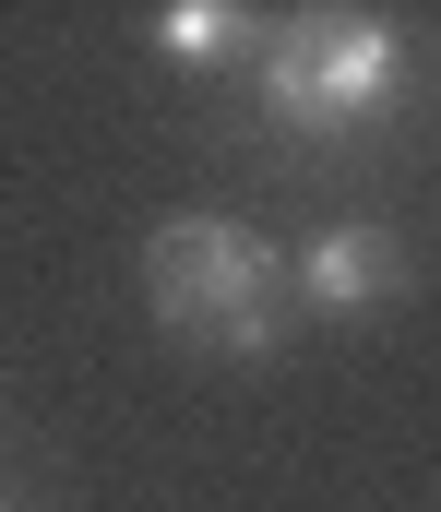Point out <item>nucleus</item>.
<instances>
[{"label": "nucleus", "instance_id": "obj_1", "mask_svg": "<svg viewBox=\"0 0 441 512\" xmlns=\"http://www.w3.org/2000/svg\"><path fill=\"white\" fill-rule=\"evenodd\" d=\"M144 298L215 358H275V239L239 215H167L144 239Z\"/></svg>", "mask_w": 441, "mask_h": 512}, {"label": "nucleus", "instance_id": "obj_2", "mask_svg": "<svg viewBox=\"0 0 441 512\" xmlns=\"http://www.w3.org/2000/svg\"><path fill=\"white\" fill-rule=\"evenodd\" d=\"M406 84V36L382 12H298L263 36V108L298 131V143H334V131L382 120Z\"/></svg>", "mask_w": 441, "mask_h": 512}, {"label": "nucleus", "instance_id": "obj_3", "mask_svg": "<svg viewBox=\"0 0 441 512\" xmlns=\"http://www.w3.org/2000/svg\"><path fill=\"white\" fill-rule=\"evenodd\" d=\"M298 310H322V322H358V310H382L394 286H406V239L394 227H322V239H298Z\"/></svg>", "mask_w": 441, "mask_h": 512}, {"label": "nucleus", "instance_id": "obj_4", "mask_svg": "<svg viewBox=\"0 0 441 512\" xmlns=\"http://www.w3.org/2000/svg\"><path fill=\"white\" fill-rule=\"evenodd\" d=\"M239 36H251V12H239V0H167V12H155V48H167L179 72H203V60H227Z\"/></svg>", "mask_w": 441, "mask_h": 512}]
</instances>
